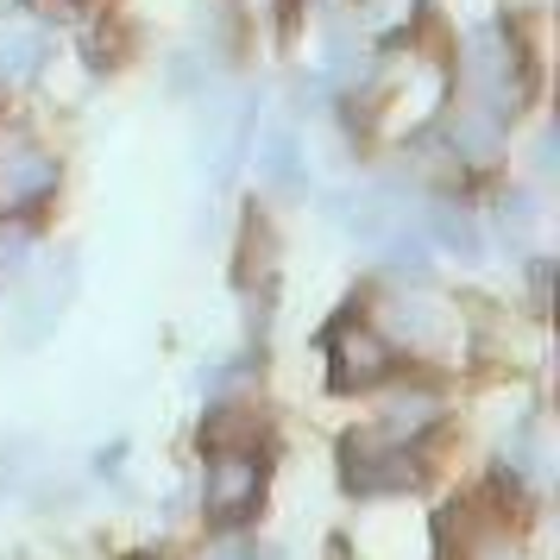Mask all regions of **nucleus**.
Masks as SVG:
<instances>
[{
  "label": "nucleus",
  "mask_w": 560,
  "mask_h": 560,
  "mask_svg": "<svg viewBox=\"0 0 560 560\" xmlns=\"http://www.w3.org/2000/svg\"><path fill=\"white\" fill-rule=\"evenodd\" d=\"M32 258V228H7L0 233V283H20Z\"/></svg>",
  "instance_id": "nucleus-15"
},
{
  "label": "nucleus",
  "mask_w": 560,
  "mask_h": 560,
  "mask_svg": "<svg viewBox=\"0 0 560 560\" xmlns=\"http://www.w3.org/2000/svg\"><path fill=\"white\" fill-rule=\"evenodd\" d=\"M504 233L516 240V246L535 233V202H529V196H510V202H504Z\"/></svg>",
  "instance_id": "nucleus-16"
},
{
  "label": "nucleus",
  "mask_w": 560,
  "mask_h": 560,
  "mask_svg": "<svg viewBox=\"0 0 560 560\" xmlns=\"http://www.w3.org/2000/svg\"><path fill=\"white\" fill-rule=\"evenodd\" d=\"M447 139H454V152L466 158V164H491V158H498V139H504V120L479 102H459L454 114H447Z\"/></svg>",
  "instance_id": "nucleus-7"
},
{
  "label": "nucleus",
  "mask_w": 560,
  "mask_h": 560,
  "mask_svg": "<svg viewBox=\"0 0 560 560\" xmlns=\"http://www.w3.org/2000/svg\"><path fill=\"white\" fill-rule=\"evenodd\" d=\"M434 422H441V397H434L429 384H416V390H397V397H390L378 434L384 441H416V434H429Z\"/></svg>",
  "instance_id": "nucleus-9"
},
{
  "label": "nucleus",
  "mask_w": 560,
  "mask_h": 560,
  "mask_svg": "<svg viewBox=\"0 0 560 560\" xmlns=\"http://www.w3.org/2000/svg\"><path fill=\"white\" fill-rule=\"evenodd\" d=\"M429 233H434V246H447V253H454V258H466V265H472V258L485 253L479 221H472L466 208H454V202H441V208L429 214Z\"/></svg>",
  "instance_id": "nucleus-12"
},
{
  "label": "nucleus",
  "mask_w": 560,
  "mask_h": 560,
  "mask_svg": "<svg viewBox=\"0 0 560 560\" xmlns=\"http://www.w3.org/2000/svg\"><path fill=\"white\" fill-rule=\"evenodd\" d=\"M51 189H57V158H45V152L0 158V202L7 208H32V202H45Z\"/></svg>",
  "instance_id": "nucleus-5"
},
{
  "label": "nucleus",
  "mask_w": 560,
  "mask_h": 560,
  "mask_svg": "<svg viewBox=\"0 0 560 560\" xmlns=\"http://www.w3.org/2000/svg\"><path fill=\"white\" fill-rule=\"evenodd\" d=\"M258 177L271 183V189H296L303 183V145H296L290 127H271L258 139Z\"/></svg>",
  "instance_id": "nucleus-11"
},
{
  "label": "nucleus",
  "mask_w": 560,
  "mask_h": 560,
  "mask_svg": "<svg viewBox=\"0 0 560 560\" xmlns=\"http://www.w3.org/2000/svg\"><path fill=\"white\" fill-rule=\"evenodd\" d=\"M214 560H253L246 548H214Z\"/></svg>",
  "instance_id": "nucleus-18"
},
{
  "label": "nucleus",
  "mask_w": 560,
  "mask_h": 560,
  "mask_svg": "<svg viewBox=\"0 0 560 560\" xmlns=\"http://www.w3.org/2000/svg\"><path fill=\"white\" fill-rule=\"evenodd\" d=\"M347 214H340V221H347V233H359V240H365V246H378L384 233L397 228V214H390V202H384L378 189H365V196H347Z\"/></svg>",
  "instance_id": "nucleus-13"
},
{
  "label": "nucleus",
  "mask_w": 560,
  "mask_h": 560,
  "mask_svg": "<svg viewBox=\"0 0 560 560\" xmlns=\"http://www.w3.org/2000/svg\"><path fill=\"white\" fill-rule=\"evenodd\" d=\"M378 253H384V271H390V278H429V246H422V240H416V233H404V228H390L378 240Z\"/></svg>",
  "instance_id": "nucleus-14"
},
{
  "label": "nucleus",
  "mask_w": 560,
  "mask_h": 560,
  "mask_svg": "<svg viewBox=\"0 0 560 560\" xmlns=\"http://www.w3.org/2000/svg\"><path fill=\"white\" fill-rule=\"evenodd\" d=\"M390 322H397V334L409 340V353H441L447 347V334H454V322H447V308L441 303H409V296H397L390 303Z\"/></svg>",
  "instance_id": "nucleus-8"
},
{
  "label": "nucleus",
  "mask_w": 560,
  "mask_h": 560,
  "mask_svg": "<svg viewBox=\"0 0 560 560\" xmlns=\"http://www.w3.org/2000/svg\"><path fill=\"white\" fill-rule=\"evenodd\" d=\"M70 290H77V265L57 258V271H45L26 290V303H20V340H45V328L57 322V308L70 303Z\"/></svg>",
  "instance_id": "nucleus-6"
},
{
  "label": "nucleus",
  "mask_w": 560,
  "mask_h": 560,
  "mask_svg": "<svg viewBox=\"0 0 560 560\" xmlns=\"http://www.w3.org/2000/svg\"><path fill=\"white\" fill-rule=\"evenodd\" d=\"M328 365H334V384L340 390H372V384L390 378V340L378 328H365V322H340L328 328Z\"/></svg>",
  "instance_id": "nucleus-3"
},
{
  "label": "nucleus",
  "mask_w": 560,
  "mask_h": 560,
  "mask_svg": "<svg viewBox=\"0 0 560 560\" xmlns=\"http://www.w3.org/2000/svg\"><path fill=\"white\" fill-rule=\"evenodd\" d=\"M422 479V466L409 454V441H384V434H365V441H347V485L378 498V491H409Z\"/></svg>",
  "instance_id": "nucleus-4"
},
{
  "label": "nucleus",
  "mask_w": 560,
  "mask_h": 560,
  "mask_svg": "<svg viewBox=\"0 0 560 560\" xmlns=\"http://www.w3.org/2000/svg\"><path fill=\"white\" fill-rule=\"evenodd\" d=\"M51 63V38L38 26H0V82H32Z\"/></svg>",
  "instance_id": "nucleus-10"
},
{
  "label": "nucleus",
  "mask_w": 560,
  "mask_h": 560,
  "mask_svg": "<svg viewBox=\"0 0 560 560\" xmlns=\"http://www.w3.org/2000/svg\"><path fill=\"white\" fill-rule=\"evenodd\" d=\"M535 171H555V132L535 139Z\"/></svg>",
  "instance_id": "nucleus-17"
},
{
  "label": "nucleus",
  "mask_w": 560,
  "mask_h": 560,
  "mask_svg": "<svg viewBox=\"0 0 560 560\" xmlns=\"http://www.w3.org/2000/svg\"><path fill=\"white\" fill-rule=\"evenodd\" d=\"M459 82H466V102L491 107L504 120L510 107H523L529 95V63H523V45L504 20H485V26L466 32V57H459Z\"/></svg>",
  "instance_id": "nucleus-1"
},
{
  "label": "nucleus",
  "mask_w": 560,
  "mask_h": 560,
  "mask_svg": "<svg viewBox=\"0 0 560 560\" xmlns=\"http://www.w3.org/2000/svg\"><path fill=\"white\" fill-rule=\"evenodd\" d=\"M265 498V459L253 447H208V472H202V510L208 523L240 529Z\"/></svg>",
  "instance_id": "nucleus-2"
}]
</instances>
